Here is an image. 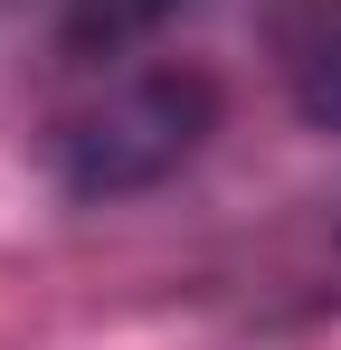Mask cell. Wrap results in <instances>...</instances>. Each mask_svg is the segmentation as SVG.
Here are the masks:
<instances>
[{
  "mask_svg": "<svg viewBox=\"0 0 341 350\" xmlns=\"http://www.w3.org/2000/svg\"><path fill=\"white\" fill-rule=\"evenodd\" d=\"M218 133V85L199 66H142L105 85L86 114L57 123L48 161H57V189L105 208V199H133V189H162L180 161H199V142Z\"/></svg>",
  "mask_w": 341,
  "mask_h": 350,
  "instance_id": "1",
  "label": "cell"
},
{
  "mask_svg": "<svg viewBox=\"0 0 341 350\" xmlns=\"http://www.w3.org/2000/svg\"><path fill=\"white\" fill-rule=\"evenodd\" d=\"M190 0H57V48L66 57H123L133 38H152Z\"/></svg>",
  "mask_w": 341,
  "mask_h": 350,
  "instance_id": "2",
  "label": "cell"
},
{
  "mask_svg": "<svg viewBox=\"0 0 341 350\" xmlns=\"http://www.w3.org/2000/svg\"><path fill=\"white\" fill-rule=\"evenodd\" d=\"M294 114L313 123V133H341V19L303 48V66H294Z\"/></svg>",
  "mask_w": 341,
  "mask_h": 350,
  "instance_id": "3",
  "label": "cell"
}]
</instances>
